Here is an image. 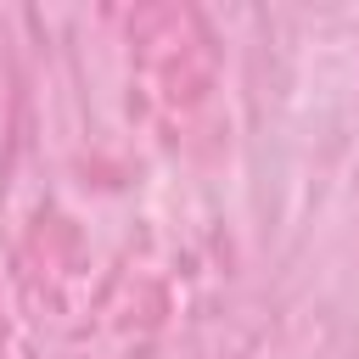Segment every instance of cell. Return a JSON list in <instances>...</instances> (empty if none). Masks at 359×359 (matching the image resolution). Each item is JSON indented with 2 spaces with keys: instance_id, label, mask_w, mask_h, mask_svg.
I'll return each instance as SVG.
<instances>
[]
</instances>
